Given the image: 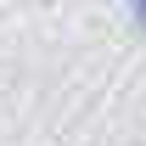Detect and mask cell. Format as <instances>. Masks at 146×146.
<instances>
[{
	"instance_id": "obj_1",
	"label": "cell",
	"mask_w": 146,
	"mask_h": 146,
	"mask_svg": "<svg viewBox=\"0 0 146 146\" xmlns=\"http://www.w3.org/2000/svg\"><path fill=\"white\" fill-rule=\"evenodd\" d=\"M135 17H141V28H146V0H135Z\"/></svg>"
}]
</instances>
